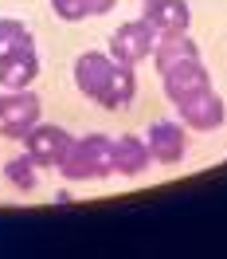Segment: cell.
Wrapping results in <instances>:
<instances>
[{"instance_id": "3", "label": "cell", "mask_w": 227, "mask_h": 259, "mask_svg": "<svg viewBox=\"0 0 227 259\" xmlns=\"http://www.w3.org/2000/svg\"><path fill=\"white\" fill-rule=\"evenodd\" d=\"M153 48H157V32L149 28L145 20H130V24H118L106 39V51H110L114 63H126V67H137L153 59Z\"/></svg>"}, {"instance_id": "5", "label": "cell", "mask_w": 227, "mask_h": 259, "mask_svg": "<svg viewBox=\"0 0 227 259\" xmlns=\"http://www.w3.org/2000/svg\"><path fill=\"white\" fill-rule=\"evenodd\" d=\"M145 146L157 165H180L188 157V126L177 118H157L145 130Z\"/></svg>"}, {"instance_id": "13", "label": "cell", "mask_w": 227, "mask_h": 259, "mask_svg": "<svg viewBox=\"0 0 227 259\" xmlns=\"http://www.w3.org/2000/svg\"><path fill=\"white\" fill-rule=\"evenodd\" d=\"M4 181H8L16 193H35V189H39V165L32 161L28 149L4 161Z\"/></svg>"}, {"instance_id": "15", "label": "cell", "mask_w": 227, "mask_h": 259, "mask_svg": "<svg viewBox=\"0 0 227 259\" xmlns=\"http://www.w3.org/2000/svg\"><path fill=\"white\" fill-rule=\"evenodd\" d=\"M55 20H63V24H82V20H90V4L86 0H47Z\"/></svg>"}, {"instance_id": "2", "label": "cell", "mask_w": 227, "mask_h": 259, "mask_svg": "<svg viewBox=\"0 0 227 259\" xmlns=\"http://www.w3.org/2000/svg\"><path fill=\"white\" fill-rule=\"evenodd\" d=\"M43 122V98L32 87L24 91H0V138L24 142V134Z\"/></svg>"}, {"instance_id": "16", "label": "cell", "mask_w": 227, "mask_h": 259, "mask_svg": "<svg viewBox=\"0 0 227 259\" xmlns=\"http://www.w3.org/2000/svg\"><path fill=\"white\" fill-rule=\"evenodd\" d=\"M86 4H90V20H94V16H110L118 0H86Z\"/></svg>"}, {"instance_id": "4", "label": "cell", "mask_w": 227, "mask_h": 259, "mask_svg": "<svg viewBox=\"0 0 227 259\" xmlns=\"http://www.w3.org/2000/svg\"><path fill=\"white\" fill-rule=\"evenodd\" d=\"M75 146V138L67 134L63 126H55V122H35L28 134H24V149L32 153V161L39 169H59L63 157L71 153Z\"/></svg>"}, {"instance_id": "9", "label": "cell", "mask_w": 227, "mask_h": 259, "mask_svg": "<svg viewBox=\"0 0 227 259\" xmlns=\"http://www.w3.org/2000/svg\"><path fill=\"white\" fill-rule=\"evenodd\" d=\"M141 20H145L157 35H177V32H188L192 8H188V0H145Z\"/></svg>"}, {"instance_id": "8", "label": "cell", "mask_w": 227, "mask_h": 259, "mask_svg": "<svg viewBox=\"0 0 227 259\" xmlns=\"http://www.w3.org/2000/svg\"><path fill=\"white\" fill-rule=\"evenodd\" d=\"M110 75H114L110 51H82L79 59H75V87H79V95L90 98V102H98V98H102V91H106Z\"/></svg>"}, {"instance_id": "10", "label": "cell", "mask_w": 227, "mask_h": 259, "mask_svg": "<svg viewBox=\"0 0 227 259\" xmlns=\"http://www.w3.org/2000/svg\"><path fill=\"white\" fill-rule=\"evenodd\" d=\"M149 165H153V153H149L145 138H137V134L114 138V173L118 177H141Z\"/></svg>"}, {"instance_id": "14", "label": "cell", "mask_w": 227, "mask_h": 259, "mask_svg": "<svg viewBox=\"0 0 227 259\" xmlns=\"http://www.w3.org/2000/svg\"><path fill=\"white\" fill-rule=\"evenodd\" d=\"M35 48V35L28 32V24L16 16H0V59L16 55V51Z\"/></svg>"}, {"instance_id": "6", "label": "cell", "mask_w": 227, "mask_h": 259, "mask_svg": "<svg viewBox=\"0 0 227 259\" xmlns=\"http://www.w3.org/2000/svg\"><path fill=\"white\" fill-rule=\"evenodd\" d=\"M161 87H164V98H168L173 106H180V102H188L192 95L208 91L211 79H208L204 59L196 55V59H180V63L164 67V71H161Z\"/></svg>"}, {"instance_id": "12", "label": "cell", "mask_w": 227, "mask_h": 259, "mask_svg": "<svg viewBox=\"0 0 227 259\" xmlns=\"http://www.w3.org/2000/svg\"><path fill=\"white\" fill-rule=\"evenodd\" d=\"M133 95H137V75H133V67L126 63H114V75L106 82V91L98 98V106H106V110H122V106H130Z\"/></svg>"}, {"instance_id": "7", "label": "cell", "mask_w": 227, "mask_h": 259, "mask_svg": "<svg viewBox=\"0 0 227 259\" xmlns=\"http://www.w3.org/2000/svg\"><path fill=\"white\" fill-rule=\"evenodd\" d=\"M180 114V122L188 130H196V134H211V130H219L223 126V118H227V106H223V98L215 95V91H200V95H192L188 102H180L177 106Z\"/></svg>"}, {"instance_id": "11", "label": "cell", "mask_w": 227, "mask_h": 259, "mask_svg": "<svg viewBox=\"0 0 227 259\" xmlns=\"http://www.w3.org/2000/svg\"><path fill=\"white\" fill-rule=\"evenodd\" d=\"M39 79V51H16L8 59H0V91H24Z\"/></svg>"}, {"instance_id": "1", "label": "cell", "mask_w": 227, "mask_h": 259, "mask_svg": "<svg viewBox=\"0 0 227 259\" xmlns=\"http://www.w3.org/2000/svg\"><path fill=\"white\" fill-rule=\"evenodd\" d=\"M59 173L67 181H106L114 177V138L110 134H82L63 157Z\"/></svg>"}]
</instances>
